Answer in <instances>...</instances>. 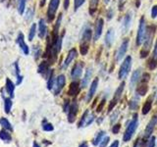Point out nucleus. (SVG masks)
Here are the masks:
<instances>
[{
  "instance_id": "obj_1",
  "label": "nucleus",
  "mask_w": 157,
  "mask_h": 147,
  "mask_svg": "<svg viewBox=\"0 0 157 147\" xmlns=\"http://www.w3.org/2000/svg\"><path fill=\"white\" fill-rule=\"evenodd\" d=\"M156 24H150V26L147 27L146 29V34L144 37V40L142 42V47L140 50V58H146L147 56L149 55L150 50H151V46L153 44V39L155 36V32H156Z\"/></svg>"
},
{
  "instance_id": "obj_2",
  "label": "nucleus",
  "mask_w": 157,
  "mask_h": 147,
  "mask_svg": "<svg viewBox=\"0 0 157 147\" xmlns=\"http://www.w3.org/2000/svg\"><path fill=\"white\" fill-rule=\"evenodd\" d=\"M92 37V29L90 24H86L85 27L82 28L81 32V43H80V52L82 56L87 54L88 49H90V42Z\"/></svg>"
},
{
  "instance_id": "obj_3",
  "label": "nucleus",
  "mask_w": 157,
  "mask_h": 147,
  "mask_svg": "<svg viewBox=\"0 0 157 147\" xmlns=\"http://www.w3.org/2000/svg\"><path fill=\"white\" fill-rule=\"evenodd\" d=\"M146 21L144 16H142L140 19V24H139V28H137V33H136V46H141L142 42L144 40L145 34H146Z\"/></svg>"
},
{
  "instance_id": "obj_4",
  "label": "nucleus",
  "mask_w": 157,
  "mask_h": 147,
  "mask_svg": "<svg viewBox=\"0 0 157 147\" xmlns=\"http://www.w3.org/2000/svg\"><path fill=\"white\" fill-rule=\"evenodd\" d=\"M150 80V75L148 73H144L142 74L140 82L139 83V85L136 87V94L140 96H144L147 91H148V81Z\"/></svg>"
},
{
  "instance_id": "obj_5",
  "label": "nucleus",
  "mask_w": 157,
  "mask_h": 147,
  "mask_svg": "<svg viewBox=\"0 0 157 147\" xmlns=\"http://www.w3.org/2000/svg\"><path fill=\"white\" fill-rule=\"evenodd\" d=\"M137 125H139V120H137V115L136 114L134 116V118H132V120L129 123V125H128V126H127L124 137H123V140H124L125 142L131 140V138L132 137V135H134L135 131L136 130Z\"/></svg>"
},
{
  "instance_id": "obj_6",
  "label": "nucleus",
  "mask_w": 157,
  "mask_h": 147,
  "mask_svg": "<svg viewBox=\"0 0 157 147\" xmlns=\"http://www.w3.org/2000/svg\"><path fill=\"white\" fill-rule=\"evenodd\" d=\"M132 68V57L127 56L125 60L121 64V67L119 69V73H118V77L119 80H124V78L128 76V74L130 73Z\"/></svg>"
},
{
  "instance_id": "obj_7",
  "label": "nucleus",
  "mask_w": 157,
  "mask_h": 147,
  "mask_svg": "<svg viewBox=\"0 0 157 147\" xmlns=\"http://www.w3.org/2000/svg\"><path fill=\"white\" fill-rule=\"evenodd\" d=\"M59 5H60V0H50V2H49L47 12H46L47 21L49 23L52 22L53 20L55 19L56 12L59 8Z\"/></svg>"
},
{
  "instance_id": "obj_8",
  "label": "nucleus",
  "mask_w": 157,
  "mask_h": 147,
  "mask_svg": "<svg viewBox=\"0 0 157 147\" xmlns=\"http://www.w3.org/2000/svg\"><path fill=\"white\" fill-rule=\"evenodd\" d=\"M125 85H126L125 81H122V82H121V85H120L119 86H118V88L116 89V91H115V93H114V96H113V99L111 100L109 106H108V112H109V113H110L113 109H114V107L117 105V103L119 102L120 98H121V96H122V93H123V91H124Z\"/></svg>"
},
{
  "instance_id": "obj_9",
  "label": "nucleus",
  "mask_w": 157,
  "mask_h": 147,
  "mask_svg": "<svg viewBox=\"0 0 157 147\" xmlns=\"http://www.w3.org/2000/svg\"><path fill=\"white\" fill-rule=\"evenodd\" d=\"M129 42H130L129 38L123 39V41L120 44V46H119V48H118V50L116 52V55H115V60H116L117 63H119L120 61H122L123 58L126 56L128 48H129Z\"/></svg>"
},
{
  "instance_id": "obj_10",
  "label": "nucleus",
  "mask_w": 157,
  "mask_h": 147,
  "mask_svg": "<svg viewBox=\"0 0 157 147\" xmlns=\"http://www.w3.org/2000/svg\"><path fill=\"white\" fill-rule=\"evenodd\" d=\"M103 27H104V20L102 18H97L94 26V32H93V40L97 41L102 34Z\"/></svg>"
},
{
  "instance_id": "obj_11",
  "label": "nucleus",
  "mask_w": 157,
  "mask_h": 147,
  "mask_svg": "<svg viewBox=\"0 0 157 147\" xmlns=\"http://www.w3.org/2000/svg\"><path fill=\"white\" fill-rule=\"evenodd\" d=\"M78 112V104L76 100H74L71 103L70 108H69V110H68V121H69V123L75 122Z\"/></svg>"
},
{
  "instance_id": "obj_12",
  "label": "nucleus",
  "mask_w": 157,
  "mask_h": 147,
  "mask_svg": "<svg viewBox=\"0 0 157 147\" xmlns=\"http://www.w3.org/2000/svg\"><path fill=\"white\" fill-rule=\"evenodd\" d=\"M82 70H83V62L76 63L71 71V77L74 81H77L78 78H80L82 77Z\"/></svg>"
},
{
  "instance_id": "obj_13",
  "label": "nucleus",
  "mask_w": 157,
  "mask_h": 147,
  "mask_svg": "<svg viewBox=\"0 0 157 147\" xmlns=\"http://www.w3.org/2000/svg\"><path fill=\"white\" fill-rule=\"evenodd\" d=\"M66 83V77L64 75H59L56 80H55V83H54V94L58 95L59 93L61 92V90L63 89V87L65 86Z\"/></svg>"
},
{
  "instance_id": "obj_14",
  "label": "nucleus",
  "mask_w": 157,
  "mask_h": 147,
  "mask_svg": "<svg viewBox=\"0 0 157 147\" xmlns=\"http://www.w3.org/2000/svg\"><path fill=\"white\" fill-rule=\"evenodd\" d=\"M78 56V52H77V49L76 48H72L70 51L68 52V55L65 59V61L63 62L62 66H61V69L62 70H66V69L69 67V65L75 60V58Z\"/></svg>"
},
{
  "instance_id": "obj_15",
  "label": "nucleus",
  "mask_w": 157,
  "mask_h": 147,
  "mask_svg": "<svg viewBox=\"0 0 157 147\" xmlns=\"http://www.w3.org/2000/svg\"><path fill=\"white\" fill-rule=\"evenodd\" d=\"M146 65H147V68H148L150 71H153L154 69L157 67V40L155 42L153 51H152V54H151L150 58L148 59V61H147Z\"/></svg>"
},
{
  "instance_id": "obj_16",
  "label": "nucleus",
  "mask_w": 157,
  "mask_h": 147,
  "mask_svg": "<svg viewBox=\"0 0 157 147\" xmlns=\"http://www.w3.org/2000/svg\"><path fill=\"white\" fill-rule=\"evenodd\" d=\"M16 42H17V44L19 45V47L21 48V50L23 51V53L25 54V55H29V48L27 45L26 41H25V36H24V34L22 32H20L18 34V36L16 38Z\"/></svg>"
},
{
  "instance_id": "obj_17",
  "label": "nucleus",
  "mask_w": 157,
  "mask_h": 147,
  "mask_svg": "<svg viewBox=\"0 0 157 147\" xmlns=\"http://www.w3.org/2000/svg\"><path fill=\"white\" fill-rule=\"evenodd\" d=\"M132 13L131 12H128L126 15L124 19H123V22H122V33L125 34L128 32V31L130 29V27H131V24H132Z\"/></svg>"
},
{
  "instance_id": "obj_18",
  "label": "nucleus",
  "mask_w": 157,
  "mask_h": 147,
  "mask_svg": "<svg viewBox=\"0 0 157 147\" xmlns=\"http://www.w3.org/2000/svg\"><path fill=\"white\" fill-rule=\"evenodd\" d=\"M115 39V31L114 28H109L105 33V37H104V43L107 48H110L113 45V42H114Z\"/></svg>"
},
{
  "instance_id": "obj_19",
  "label": "nucleus",
  "mask_w": 157,
  "mask_h": 147,
  "mask_svg": "<svg viewBox=\"0 0 157 147\" xmlns=\"http://www.w3.org/2000/svg\"><path fill=\"white\" fill-rule=\"evenodd\" d=\"M156 124H157V116H154L149 121L148 125H147V126H146L145 131H144V138H148V137L151 136V134L153 132Z\"/></svg>"
},
{
  "instance_id": "obj_20",
  "label": "nucleus",
  "mask_w": 157,
  "mask_h": 147,
  "mask_svg": "<svg viewBox=\"0 0 157 147\" xmlns=\"http://www.w3.org/2000/svg\"><path fill=\"white\" fill-rule=\"evenodd\" d=\"M98 81H99V80H98L97 77L92 81L91 85H90V90H88V93H87V95H86V102H90L92 99L93 95L95 94L97 86H98Z\"/></svg>"
},
{
  "instance_id": "obj_21",
  "label": "nucleus",
  "mask_w": 157,
  "mask_h": 147,
  "mask_svg": "<svg viewBox=\"0 0 157 147\" xmlns=\"http://www.w3.org/2000/svg\"><path fill=\"white\" fill-rule=\"evenodd\" d=\"M80 86H81L80 82L77 81H73L70 85V87H69L68 94L70 96H76L78 93L80 92V89H81Z\"/></svg>"
},
{
  "instance_id": "obj_22",
  "label": "nucleus",
  "mask_w": 157,
  "mask_h": 147,
  "mask_svg": "<svg viewBox=\"0 0 157 147\" xmlns=\"http://www.w3.org/2000/svg\"><path fill=\"white\" fill-rule=\"evenodd\" d=\"M47 33V26L44 19H40L38 21V36L39 38H44Z\"/></svg>"
},
{
  "instance_id": "obj_23",
  "label": "nucleus",
  "mask_w": 157,
  "mask_h": 147,
  "mask_svg": "<svg viewBox=\"0 0 157 147\" xmlns=\"http://www.w3.org/2000/svg\"><path fill=\"white\" fill-rule=\"evenodd\" d=\"M91 76H92V68L90 67V68H87V70L85 74V77H83V78L81 81V86L82 88H86L88 85V82L90 81Z\"/></svg>"
},
{
  "instance_id": "obj_24",
  "label": "nucleus",
  "mask_w": 157,
  "mask_h": 147,
  "mask_svg": "<svg viewBox=\"0 0 157 147\" xmlns=\"http://www.w3.org/2000/svg\"><path fill=\"white\" fill-rule=\"evenodd\" d=\"M152 102H153V95L149 96L144 102V106H142V110H141L142 115H147L150 112L151 107H152Z\"/></svg>"
},
{
  "instance_id": "obj_25",
  "label": "nucleus",
  "mask_w": 157,
  "mask_h": 147,
  "mask_svg": "<svg viewBox=\"0 0 157 147\" xmlns=\"http://www.w3.org/2000/svg\"><path fill=\"white\" fill-rule=\"evenodd\" d=\"M37 72L38 74H40L42 76H46V75L48 76L49 72H50V70H49V62H46V61L41 62L38 66Z\"/></svg>"
},
{
  "instance_id": "obj_26",
  "label": "nucleus",
  "mask_w": 157,
  "mask_h": 147,
  "mask_svg": "<svg viewBox=\"0 0 157 147\" xmlns=\"http://www.w3.org/2000/svg\"><path fill=\"white\" fill-rule=\"evenodd\" d=\"M140 76H141V70L137 69L134 73H132V77H131V87H134L136 83H139L140 81Z\"/></svg>"
},
{
  "instance_id": "obj_27",
  "label": "nucleus",
  "mask_w": 157,
  "mask_h": 147,
  "mask_svg": "<svg viewBox=\"0 0 157 147\" xmlns=\"http://www.w3.org/2000/svg\"><path fill=\"white\" fill-rule=\"evenodd\" d=\"M139 104H140V95L136 94V96H134L132 98V100L129 103V107H130L131 110L135 111L139 108Z\"/></svg>"
},
{
  "instance_id": "obj_28",
  "label": "nucleus",
  "mask_w": 157,
  "mask_h": 147,
  "mask_svg": "<svg viewBox=\"0 0 157 147\" xmlns=\"http://www.w3.org/2000/svg\"><path fill=\"white\" fill-rule=\"evenodd\" d=\"M54 83H55V78H54V71L50 70L49 72L48 76H47V89L51 90L53 86H54Z\"/></svg>"
},
{
  "instance_id": "obj_29",
  "label": "nucleus",
  "mask_w": 157,
  "mask_h": 147,
  "mask_svg": "<svg viewBox=\"0 0 157 147\" xmlns=\"http://www.w3.org/2000/svg\"><path fill=\"white\" fill-rule=\"evenodd\" d=\"M14 90H15V85L12 82L11 80L7 78L6 80V91L11 98L14 97Z\"/></svg>"
},
{
  "instance_id": "obj_30",
  "label": "nucleus",
  "mask_w": 157,
  "mask_h": 147,
  "mask_svg": "<svg viewBox=\"0 0 157 147\" xmlns=\"http://www.w3.org/2000/svg\"><path fill=\"white\" fill-rule=\"evenodd\" d=\"M98 3L99 0H90V8H88V12H90V16H94V14L96 13V10L98 7Z\"/></svg>"
},
{
  "instance_id": "obj_31",
  "label": "nucleus",
  "mask_w": 157,
  "mask_h": 147,
  "mask_svg": "<svg viewBox=\"0 0 157 147\" xmlns=\"http://www.w3.org/2000/svg\"><path fill=\"white\" fill-rule=\"evenodd\" d=\"M26 3L27 0H17V9L20 15H23L26 9Z\"/></svg>"
},
{
  "instance_id": "obj_32",
  "label": "nucleus",
  "mask_w": 157,
  "mask_h": 147,
  "mask_svg": "<svg viewBox=\"0 0 157 147\" xmlns=\"http://www.w3.org/2000/svg\"><path fill=\"white\" fill-rule=\"evenodd\" d=\"M104 135H105V131L104 130H100L98 134H96L94 140H93V145H99V143L101 142V140L104 138Z\"/></svg>"
},
{
  "instance_id": "obj_33",
  "label": "nucleus",
  "mask_w": 157,
  "mask_h": 147,
  "mask_svg": "<svg viewBox=\"0 0 157 147\" xmlns=\"http://www.w3.org/2000/svg\"><path fill=\"white\" fill-rule=\"evenodd\" d=\"M0 125H1L4 127V129H6V130H8L10 131H12V126H11V124H10L9 121L7 119H5V118H1V119H0Z\"/></svg>"
},
{
  "instance_id": "obj_34",
  "label": "nucleus",
  "mask_w": 157,
  "mask_h": 147,
  "mask_svg": "<svg viewBox=\"0 0 157 147\" xmlns=\"http://www.w3.org/2000/svg\"><path fill=\"white\" fill-rule=\"evenodd\" d=\"M36 24H33L31 28H29V41L33 40L34 36H36Z\"/></svg>"
},
{
  "instance_id": "obj_35",
  "label": "nucleus",
  "mask_w": 157,
  "mask_h": 147,
  "mask_svg": "<svg viewBox=\"0 0 157 147\" xmlns=\"http://www.w3.org/2000/svg\"><path fill=\"white\" fill-rule=\"evenodd\" d=\"M5 112L9 114L10 111H11V108H12V100L11 98H5Z\"/></svg>"
},
{
  "instance_id": "obj_36",
  "label": "nucleus",
  "mask_w": 157,
  "mask_h": 147,
  "mask_svg": "<svg viewBox=\"0 0 157 147\" xmlns=\"http://www.w3.org/2000/svg\"><path fill=\"white\" fill-rule=\"evenodd\" d=\"M90 115V113H88V110H86L85 113L82 114V119H81V121L78 122V127H81V126H83L86 125V118H87V116Z\"/></svg>"
},
{
  "instance_id": "obj_37",
  "label": "nucleus",
  "mask_w": 157,
  "mask_h": 147,
  "mask_svg": "<svg viewBox=\"0 0 157 147\" xmlns=\"http://www.w3.org/2000/svg\"><path fill=\"white\" fill-rule=\"evenodd\" d=\"M0 138L4 141H10L11 140V135L8 134V131L1 130L0 131Z\"/></svg>"
},
{
  "instance_id": "obj_38",
  "label": "nucleus",
  "mask_w": 157,
  "mask_h": 147,
  "mask_svg": "<svg viewBox=\"0 0 157 147\" xmlns=\"http://www.w3.org/2000/svg\"><path fill=\"white\" fill-rule=\"evenodd\" d=\"M33 15H34V9L33 8H29L27 11L25 18H26V20H27L28 22H31L32 19L33 18Z\"/></svg>"
},
{
  "instance_id": "obj_39",
  "label": "nucleus",
  "mask_w": 157,
  "mask_h": 147,
  "mask_svg": "<svg viewBox=\"0 0 157 147\" xmlns=\"http://www.w3.org/2000/svg\"><path fill=\"white\" fill-rule=\"evenodd\" d=\"M85 2H86V0H74V10H75V11H78Z\"/></svg>"
},
{
  "instance_id": "obj_40",
  "label": "nucleus",
  "mask_w": 157,
  "mask_h": 147,
  "mask_svg": "<svg viewBox=\"0 0 157 147\" xmlns=\"http://www.w3.org/2000/svg\"><path fill=\"white\" fill-rule=\"evenodd\" d=\"M33 56H34V59H36V60H37V59L39 58V56L41 55L40 47H39V46H33Z\"/></svg>"
},
{
  "instance_id": "obj_41",
  "label": "nucleus",
  "mask_w": 157,
  "mask_h": 147,
  "mask_svg": "<svg viewBox=\"0 0 157 147\" xmlns=\"http://www.w3.org/2000/svg\"><path fill=\"white\" fill-rule=\"evenodd\" d=\"M42 129H43V130H45V131H52L54 130V127H53V126L51 124L44 122L43 126H42Z\"/></svg>"
},
{
  "instance_id": "obj_42",
  "label": "nucleus",
  "mask_w": 157,
  "mask_h": 147,
  "mask_svg": "<svg viewBox=\"0 0 157 147\" xmlns=\"http://www.w3.org/2000/svg\"><path fill=\"white\" fill-rule=\"evenodd\" d=\"M95 116H94V114H90V115H88L87 116V118H86V125L85 126H90L91 123L94 121V118Z\"/></svg>"
},
{
  "instance_id": "obj_43",
  "label": "nucleus",
  "mask_w": 157,
  "mask_h": 147,
  "mask_svg": "<svg viewBox=\"0 0 157 147\" xmlns=\"http://www.w3.org/2000/svg\"><path fill=\"white\" fill-rule=\"evenodd\" d=\"M109 140H110V137L109 136H105L99 143V147H106L107 144H108V142H109Z\"/></svg>"
},
{
  "instance_id": "obj_44",
  "label": "nucleus",
  "mask_w": 157,
  "mask_h": 147,
  "mask_svg": "<svg viewBox=\"0 0 157 147\" xmlns=\"http://www.w3.org/2000/svg\"><path fill=\"white\" fill-rule=\"evenodd\" d=\"M126 1L127 0H118V9H119L120 11H123V10H124Z\"/></svg>"
},
{
  "instance_id": "obj_45",
  "label": "nucleus",
  "mask_w": 157,
  "mask_h": 147,
  "mask_svg": "<svg viewBox=\"0 0 157 147\" xmlns=\"http://www.w3.org/2000/svg\"><path fill=\"white\" fill-rule=\"evenodd\" d=\"M120 129H121V125L120 124H116V125H114L112 126V132L114 134H117L118 132L120 131Z\"/></svg>"
},
{
  "instance_id": "obj_46",
  "label": "nucleus",
  "mask_w": 157,
  "mask_h": 147,
  "mask_svg": "<svg viewBox=\"0 0 157 147\" xmlns=\"http://www.w3.org/2000/svg\"><path fill=\"white\" fill-rule=\"evenodd\" d=\"M105 102H106V100H105V99H103V100L99 103V105H98V106L96 107V113H100V112L102 111L103 107H104V105H105Z\"/></svg>"
},
{
  "instance_id": "obj_47",
  "label": "nucleus",
  "mask_w": 157,
  "mask_h": 147,
  "mask_svg": "<svg viewBox=\"0 0 157 147\" xmlns=\"http://www.w3.org/2000/svg\"><path fill=\"white\" fill-rule=\"evenodd\" d=\"M156 17H157V5H154V6L151 8V18L156 19Z\"/></svg>"
},
{
  "instance_id": "obj_48",
  "label": "nucleus",
  "mask_w": 157,
  "mask_h": 147,
  "mask_svg": "<svg viewBox=\"0 0 157 147\" xmlns=\"http://www.w3.org/2000/svg\"><path fill=\"white\" fill-rule=\"evenodd\" d=\"M113 15H114V11H113L112 8H109L108 9V11L106 13V16H107V19L108 20H111L113 18Z\"/></svg>"
},
{
  "instance_id": "obj_49",
  "label": "nucleus",
  "mask_w": 157,
  "mask_h": 147,
  "mask_svg": "<svg viewBox=\"0 0 157 147\" xmlns=\"http://www.w3.org/2000/svg\"><path fill=\"white\" fill-rule=\"evenodd\" d=\"M154 146H155V137L151 136V138L149 139V142H148V145H147V147H154Z\"/></svg>"
},
{
  "instance_id": "obj_50",
  "label": "nucleus",
  "mask_w": 157,
  "mask_h": 147,
  "mask_svg": "<svg viewBox=\"0 0 157 147\" xmlns=\"http://www.w3.org/2000/svg\"><path fill=\"white\" fill-rule=\"evenodd\" d=\"M64 9L68 10L69 6H70V0H64Z\"/></svg>"
},
{
  "instance_id": "obj_51",
  "label": "nucleus",
  "mask_w": 157,
  "mask_h": 147,
  "mask_svg": "<svg viewBox=\"0 0 157 147\" xmlns=\"http://www.w3.org/2000/svg\"><path fill=\"white\" fill-rule=\"evenodd\" d=\"M109 147H119V141L115 140L114 142H112V144Z\"/></svg>"
},
{
  "instance_id": "obj_52",
  "label": "nucleus",
  "mask_w": 157,
  "mask_h": 147,
  "mask_svg": "<svg viewBox=\"0 0 157 147\" xmlns=\"http://www.w3.org/2000/svg\"><path fill=\"white\" fill-rule=\"evenodd\" d=\"M136 1V7L139 8L140 6V3H141V0H135Z\"/></svg>"
},
{
  "instance_id": "obj_53",
  "label": "nucleus",
  "mask_w": 157,
  "mask_h": 147,
  "mask_svg": "<svg viewBox=\"0 0 157 147\" xmlns=\"http://www.w3.org/2000/svg\"><path fill=\"white\" fill-rule=\"evenodd\" d=\"M78 147H88V145H87V142H86V141H83V142H82L81 145L78 146Z\"/></svg>"
},
{
  "instance_id": "obj_54",
  "label": "nucleus",
  "mask_w": 157,
  "mask_h": 147,
  "mask_svg": "<svg viewBox=\"0 0 157 147\" xmlns=\"http://www.w3.org/2000/svg\"><path fill=\"white\" fill-rule=\"evenodd\" d=\"M109 2H110V0H103V3L104 4H108Z\"/></svg>"
},
{
  "instance_id": "obj_55",
  "label": "nucleus",
  "mask_w": 157,
  "mask_h": 147,
  "mask_svg": "<svg viewBox=\"0 0 157 147\" xmlns=\"http://www.w3.org/2000/svg\"><path fill=\"white\" fill-rule=\"evenodd\" d=\"M33 147H40V146H39L36 142H33Z\"/></svg>"
},
{
  "instance_id": "obj_56",
  "label": "nucleus",
  "mask_w": 157,
  "mask_h": 147,
  "mask_svg": "<svg viewBox=\"0 0 157 147\" xmlns=\"http://www.w3.org/2000/svg\"><path fill=\"white\" fill-rule=\"evenodd\" d=\"M45 1H46V0H41V2H40V5H41V6H43L44 3H45Z\"/></svg>"
},
{
  "instance_id": "obj_57",
  "label": "nucleus",
  "mask_w": 157,
  "mask_h": 147,
  "mask_svg": "<svg viewBox=\"0 0 157 147\" xmlns=\"http://www.w3.org/2000/svg\"><path fill=\"white\" fill-rule=\"evenodd\" d=\"M1 1H2V2H4V1H5V0H1Z\"/></svg>"
},
{
  "instance_id": "obj_58",
  "label": "nucleus",
  "mask_w": 157,
  "mask_h": 147,
  "mask_svg": "<svg viewBox=\"0 0 157 147\" xmlns=\"http://www.w3.org/2000/svg\"><path fill=\"white\" fill-rule=\"evenodd\" d=\"M156 103H157V97H156Z\"/></svg>"
}]
</instances>
